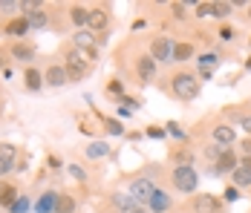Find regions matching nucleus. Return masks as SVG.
I'll return each instance as SVG.
<instances>
[{
  "instance_id": "obj_2",
  "label": "nucleus",
  "mask_w": 251,
  "mask_h": 213,
  "mask_svg": "<svg viewBox=\"0 0 251 213\" xmlns=\"http://www.w3.org/2000/svg\"><path fill=\"white\" fill-rule=\"evenodd\" d=\"M171 182H174V188L179 190V193H194L197 185H200V173H197L194 167H174Z\"/></svg>"
},
{
  "instance_id": "obj_32",
  "label": "nucleus",
  "mask_w": 251,
  "mask_h": 213,
  "mask_svg": "<svg viewBox=\"0 0 251 213\" xmlns=\"http://www.w3.org/2000/svg\"><path fill=\"white\" fill-rule=\"evenodd\" d=\"M171 12H174V18H179V21H185V18H188L185 3H171Z\"/></svg>"
},
{
  "instance_id": "obj_34",
  "label": "nucleus",
  "mask_w": 251,
  "mask_h": 213,
  "mask_svg": "<svg viewBox=\"0 0 251 213\" xmlns=\"http://www.w3.org/2000/svg\"><path fill=\"white\" fill-rule=\"evenodd\" d=\"M217 35H220L223 41H234V35H237V32H234V26H223V29H220Z\"/></svg>"
},
{
  "instance_id": "obj_31",
  "label": "nucleus",
  "mask_w": 251,
  "mask_h": 213,
  "mask_svg": "<svg viewBox=\"0 0 251 213\" xmlns=\"http://www.w3.org/2000/svg\"><path fill=\"white\" fill-rule=\"evenodd\" d=\"M0 12H21V0H0Z\"/></svg>"
},
{
  "instance_id": "obj_6",
  "label": "nucleus",
  "mask_w": 251,
  "mask_h": 213,
  "mask_svg": "<svg viewBox=\"0 0 251 213\" xmlns=\"http://www.w3.org/2000/svg\"><path fill=\"white\" fill-rule=\"evenodd\" d=\"M107 24H110L107 9H101V6L90 9V18H87V29H90V32H104V29H107Z\"/></svg>"
},
{
  "instance_id": "obj_30",
  "label": "nucleus",
  "mask_w": 251,
  "mask_h": 213,
  "mask_svg": "<svg viewBox=\"0 0 251 213\" xmlns=\"http://www.w3.org/2000/svg\"><path fill=\"white\" fill-rule=\"evenodd\" d=\"M214 15V3H197V18H211Z\"/></svg>"
},
{
  "instance_id": "obj_20",
  "label": "nucleus",
  "mask_w": 251,
  "mask_h": 213,
  "mask_svg": "<svg viewBox=\"0 0 251 213\" xmlns=\"http://www.w3.org/2000/svg\"><path fill=\"white\" fill-rule=\"evenodd\" d=\"M24 81H26V87H29V90L35 93V90H41V87H44V72H38V70H26Z\"/></svg>"
},
{
  "instance_id": "obj_39",
  "label": "nucleus",
  "mask_w": 251,
  "mask_h": 213,
  "mask_svg": "<svg viewBox=\"0 0 251 213\" xmlns=\"http://www.w3.org/2000/svg\"><path fill=\"white\" fill-rule=\"evenodd\" d=\"M223 196H226L228 202H237V199H240V190L231 185V188H226V193H223Z\"/></svg>"
},
{
  "instance_id": "obj_24",
  "label": "nucleus",
  "mask_w": 251,
  "mask_h": 213,
  "mask_svg": "<svg viewBox=\"0 0 251 213\" xmlns=\"http://www.w3.org/2000/svg\"><path fill=\"white\" fill-rule=\"evenodd\" d=\"M70 18H73V24L75 26H87L90 9H84V6H73V9H70Z\"/></svg>"
},
{
  "instance_id": "obj_10",
  "label": "nucleus",
  "mask_w": 251,
  "mask_h": 213,
  "mask_svg": "<svg viewBox=\"0 0 251 213\" xmlns=\"http://www.w3.org/2000/svg\"><path fill=\"white\" fill-rule=\"evenodd\" d=\"M148 208H151L153 213H168L171 208H174V199L165 193V190H156L151 196V202H148Z\"/></svg>"
},
{
  "instance_id": "obj_28",
  "label": "nucleus",
  "mask_w": 251,
  "mask_h": 213,
  "mask_svg": "<svg viewBox=\"0 0 251 213\" xmlns=\"http://www.w3.org/2000/svg\"><path fill=\"white\" fill-rule=\"evenodd\" d=\"M191 162H194V156H191L188 150H176L174 153V165L176 167H191Z\"/></svg>"
},
{
  "instance_id": "obj_45",
  "label": "nucleus",
  "mask_w": 251,
  "mask_h": 213,
  "mask_svg": "<svg viewBox=\"0 0 251 213\" xmlns=\"http://www.w3.org/2000/svg\"><path fill=\"white\" fill-rule=\"evenodd\" d=\"M240 167H243V170H249V173H251V156H243V162H240Z\"/></svg>"
},
{
  "instance_id": "obj_29",
  "label": "nucleus",
  "mask_w": 251,
  "mask_h": 213,
  "mask_svg": "<svg viewBox=\"0 0 251 213\" xmlns=\"http://www.w3.org/2000/svg\"><path fill=\"white\" fill-rule=\"evenodd\" d=\"M234 3H214V18H228Z\"/></svg>"
},
{
  "instance_id": "obj_8",
  "label": "nucleus",
  "mask_w": 251,
  "mask_h": 213,
  "mask_svg": "<svg viewBox=\"0 0 251 213\" xmlns=\"http://www.w3.org/2000/svg\"><path fill=\"white\" fill-rule=\"evenodd\" d=\"M136 70H139V81L142 84H151L153 78H156V61H153L151 55H142L136 61Z\"/></svg>"
},
{
  "instance_id": "obj_3",
  "label": "nucleus",
  "mask_w": 251,
  "mask_h": 213,
  "mask_svg": "<svg viewBox=\"0 0 251 213\" xmlns=\"http://www.w3.org/2000/svg\"><path fill=\"white\" fill-rule=\"evenodd\" d=\"M64 70H67V78L75 84V81H84V75H87V70H90V61L84 58V52L70 49V52H67V64H64Z\"/></svg>"
},
{
  "instance_id": "obj_41",
  "label": "nucleus",
  "mask_w": 251,
  "mask_h": 213,
  "mask_svg": "<svg viewBox=\"0 0 251 213\" xmlns=\"http://www.w3.org/2000/svg\"><path fill=\"white\" fill-rule=\"evenodd\" d=\"M165 133H168V130H162V127H148V136H151V139H162Z\"/></svg>"
},
{
  "instance_id": "obj_1",
  "label": "nucleus",
  "mask_w": 251,
  "mask_h": 213,
  "mask_svg": "<svg viewBox=\"0 0 251 213\" xmlns=\"http://www.w3.org/2000/svg\"><path fill=\"white\" fill-rule=\"evenodd\" d=\"M171 90L179 101H197L200 98V78L191 72H176L171 78Z\"/></svg>"
},
{
  "instance_id": "obj_4",
  "label": "nucleus",
  "mask_w": 251,
  "mask_h": 213,
  "mask_svg": "<svg viewBox=\"0 0 251 213\" xmlns=\"http://www.w3.org/2000/svg\"><path fill=\"white\" fill-rule=\"evenodd\" d=\"M153 193H156V185H153L148 176H142V179H136V182L130 185V196H133L139 205H148Z\"/></svg>"
},
{
  "instance_id": "obj_19",
  "label": "nucleus",
  "mask_w": 251,
  "mask_h": 213,
  "mask_svg": "<svg viewBox=\"0 0 251 213\" xmlns=\"http://www.w3.org/2000/svg\"><path fill=\"white\" fill-rule=\"evenodd\" d=\"M26 21H29V29H44V26L50 24V18H47V12L44 9H38V12H29L24 15Z\"/></svg>"
},
{
  "instance_id": "obj_16",
  "label": "nucleus",
  "mask_w": 251,
  "mask_h": 213,
  "mask_svg": "<svg viewBox=\"0 0 251 213\" xmlns=\"http://www.w3.org/2000/svg\"><path fill=\"white\" fill-rule=\"evenodd\" d=\"M6 32H9L12 38H24L26 32H29V21H26V18H15V21L6 24Z\"/></svg>"
},
{
  "instance_id": "obj_27",
  "label": "nucleus",
  "mask_w": 251,
  "mask_h": 213,
  "mask_svg": "<svg viewBox=\"0 0 251 213\" xmlns=\"http://www.w3.org/2000/svg\"><path fill=\"white\" fill-rule=\"evenodd\" d=\"M220 64V55H214V52H208V55H202L200 58V70H208V72H214V67Z\"/></svg>"
},
{
  "instance_id": "obj_21",
  "label": "nucleus",
  "mask_w": 251,
  "mask_h": 213,
  "mask_svg": "<svg viewBox=\"0 0 251 213\" xmlns=\"http://www.w3.org/2000/svg\"><path fill=\"white\" fill-rule=\"evenodd\" d=\"M55 213H75V199L73 196H61L58 193V202H55Z\"/></svg>"
},
{
  "instance_id": "obj_46",
  "label": "nucleus",
  "mask_w": 251,
  "mask_h": 213,
  "mask_svg": "<svg viewBox=\"0 0 251 213\" xmlns=\"http://www.w3.org/2000/svg\"><path fill=\"white\" fill-rule=\"evenodd\" d=\"M240 124H243V130H246V133L251 136V116H246V118L240 121Z\"/></svg>"
},
{
  "instance_id": "obj_12",
  "label": "nucleus",
  "mask_w": 251,
  "mask_h": 213,
  "mask_svg": "<svg viewBox=\"0 0 251 213\" xmlns=\"http://www.w3.org/2000/svg\"><path fill=\"white\" fill-rule=\"evenodd\" d=\"M214 142L220 144V147H231V144L237 142V133H234V127H228V124L214 127Z\"/></svg>"
},
{
  "instance_id": "obj_18",
  "label": "nucleus",
  "mask_w": 251,
  "mask_h": 213,
  "mask_svg": "<svg viewBox=\"0 0 251 213\" xmlns=\"http://www.w3.org/2000/svg\"><path fill=\"white\" fill-rule=\"evenodd\" d=\"M191 58H194V44H188V41L185 44H174V61L182 64V61H191Z\"/></svg>"
},
{
  "instance_id": "obj_5",
  "label": "nucleus",
  "mask_w": 251,
  "mask_h": 213,
  "mask_svg": "<svg viewBox=\"0 0 251 213\" xmlns=\"http://www.w3.org/2000/svg\"><path fill=\"white\" fill-rule=\"evenodd\" d=\"M151 58L153 61H174V44L168 38H153Z\"/></svg>"
},
{
  "instance_id": "obj_23",
  "label": "nucleus",
  "mask_w": 251,
  "mask_h": 213,
  "mask_svg": "<svg viewBox=\"0 0 251 213\" xmlns=\"http://www.w3.org/2000/svg\"><path fill=\"white\" fill-rule=\"evenodd\" d=\"M113 205H116V208H119V211H130V208H133V205H136V199H133V196H130V193H116V196H113Z\"/></svg>"
},
{
  "instance_id": "obj_48",
  "label": "nucleus",
  "mask_w": 251,
  "mask_h": 213,
  "mask_svg": "<svg viewBox=\"0 0 251 213\" xmlns=\"http://www.w3.org/2000/svg\"><path fill=\"white\" fill-rule=\"evenodd\" d=\"M249 18H251V3H249Z\"/></svg>"
},
{
  "instance_id": "obj_22",
  "label": "nucleus",
  "mask_w": 251,
  "mask_h": 213,
  "mask_svg": "<svg viewBox=\"0 0 251 213\" xmlns=\"http://www.w3.org/2000/svg\"><path fill=\"white\" fill-rule=\"evenodd\" d=\"M12 55H15L18 61H32V58H35V47H29V44H15V47H12Z\"/></svg>"
},
{
  "instance_id": "obj_26",
  "label": "nucleus",
  "mask_w": 251,
  "mask_h": 213,
  "mask_svg": "<svg viewBox=\"0 0 251 213\" xmlns=\"http://www.w3.org/2000/svg\"><path fill=\"white\" fill-rule=\"evenodd\" d=\"M249 185H251V173L243 170V167H237L234 170V188H249Z\"/></svg>"
},
{
  "instance_id": "obj_36",
  "label": "nucleus",
  "mask_w": 251,
  "mask_h": 213,
  "mask_svg": "<svg viewBox=\"0 0 251 213\" xmlns=\"http://www.w3.org/2000/svg\"><path fill=\"white\" fill-rule=\"evenodd\" d=\"M168 133H171V136H176V139H182V142H185V133H182V127H179L176 121H171V124H168Z\"/></svg>"
},
{
  "instance_id": "obj_11",
  "label": "nucleus",
  "mask_w": 251,
  "mask_h": 213,
  "mask_svg": "<svg viewBox=\"0 0 251 213\" xmlns=\"http://www.w3.org/2000/svg\"><path fill=\"white\" fill-rule=\"evenodd\" d=\"M44 81H47V87H64L70 78H67V70L61 64H52L50 70H47V75H44Z\"/></svg>"
},
{
  "instance_id": "obj_43",
  "label": "nucleus",
  "mask_w": 251,
  "mask_h": 213,
  "mask_svg": "<svg viewBox=\"0 0 251 213\" xmlns=\"http://www.w3.org/2000/svg\"><path fill=\"white\" fill-rule=\"evenodd\" d=\"M127 213H148V208H145V205H139V202H136V205H133V208H130V211Z\"/></svg>"
},
{
  "instance_id": "obj_7",
  "label": "nucleus",
  "mask_w": 251,
  "mask_h": 213,
  "mask_svg": "<svg viewBox=\"0 0 251 213\" xmlns=\"http://www.w3.org/2000/svg\"><path fill=\"white\" fill-rule=\"evenodd\" d=\"M237 167H240V159H237V153L226 147V150L220 153V159H217V167H214V170H217V176H220V173H234Z\"/></svg>"
},
{
  "instance_id": "obj_25",
  "label": "nucleus",
  "mask_w": 251,
  "mask_h": 213,
  "mask_svg": "<svg viewBox=\"0 0 251 213\" xmlns=\"http://www.w3.org/2000/svg\"><path fill=\"white\" fill-rule=\"evenodd\" d=\"M107 150H110V147H107L104 142H93L90 147H87V156H90V159H104Z\"/></svg>"
},
{
  "instance_id": "obj_14",
  "label": "nucleus",
  "mask_w": 251,
  "mask_h": 213,
  "mask_svg": "<svg viewBox=\"0 0 251 213\" xmlns=\"http://www.w3.org/2000/svg\"><path fill=\"white\" fill-rule=\"evenodd\" d=\"M15 156H18V147L15 144H9V142L0 144V173H6L9 167L15 165Z\"/></svg>"
},
{
  "instance_id": "obj_44",
  "label": "nucleus",
  "mask_w": 251,
  "mask_h": 213,
  "mask_svg": "<svg viewBox=\"0 0 251 213\" xmlns=\"http://www.w3.org/2000/svg\"><path fill=\"white\" fill-rule=\"evenodd\" d=\"M240 150H246V156H251V139H246V142H240Z\"/></svg>"
},
{
  "instance_id": "obj_49",
  "label": "nucleus",
  "mask_w": 251,
  "mask_h": 213,
  "mask_svg": "<svg viewBox=\"0 0 251 213\" xmlns=\"http://www.w3.org/2000/svg\"><path fill=\"white\" fill-rule=\"evenodd\" d=\"M0 104H3V101H0Z\"/></svg>"
},
{
  "instance_id": "obj_33",
  "label": "nucleus",
  "mask_w": 251,
  "mask_h": 213,
  "mask_svg": "<svg viewBox=\"0 0 251 213\" xmlns=\"http://www.w3.org/2000/svg\"><path fill=\"white\" fill-rule=\"evenodd\" d=\"M107 93H110V95H119V98H122V95H125V87H122V81H116V78H113V81L107 84Z\"/></svg>"
},
{
  "instance_id": "obj_15",
  "label": "nucleus",
  "mask_w": 251,
  "mask_h": 213,
  "mask_svg": "<svg viewBox=\"0 0 251 213\" xmlns=\"http://www.w3.org/2000/svg\"><path fill=\"white\" fill-rule=\"evenodd\" d=\"M18 202V188L9 185V182H0V205L3 208H12Z\"/></svg>"
},
{
  "instance_id": "obj_40",
  "label": "nucleus",
  "mask_w": 251,
  "mask_h": 213,
  "mask_svg": "<svg viewBox=\"0 0 251 213\" xmlns=\"http://www.w3.org/2000/svg\"><path fill=\"white\" fill-rule=\"evenodd\" d=\"M26 208H29V202H26V199H18V202L12 205V213H24Z\"/></svg>"
},
{
  "instance_id": "obj_38",
  "label": "nucleus",
  "mask_w": 251,
  "mask_h": 213,
  "mask_svg": "<svg viewBox=\"0 0 251 213\" xmlns=\"http://www.w3.org/2000/svg\"><path fill=\"white\" fill-rule=\"evenodd\" d=\"M107 130H110L113 136H122V133H125V127H122L119 121H107Z\"/></svg>"
},
{
  "instance_id": "obj_42",
  "label": "nucleus",
  "mask_w": 251,
  "mask_h": 213,
  "mask_svg": "<svg viewBox=\"0 0 251 213\" xmlns=\"http://www.w3.org/2000/svg\"><path fill=\"white\" fill-rule=\"evenodd\" d=\"M84 58H87V61H96V58H99V49H96V47L87 49V52H84Z\"/></svg>"
},
{
  "instance_id": "obj_13",
  "label": "nucleus",
  "mask_w": 251,
  "mask_h": 213,
  "mask_svg": "<svg viewBox=\"0 0 251 213\" xmlns=\"http://www.w3.org/2000/svg\"><path fill=\"white\" fill-rule=\"evenodd\" d=\"M73 44H75L78 52H87V49L96 47V35H93L90 29H78L75 35H73Z\"/></svg>"
},
{
  "instance_id": "obj_17",
  "label": "nucleus",
  "mask_w": 251,
  "mask_h": 213,
  "mask_svg": "<svg viewBox=\"0 0 251 213\" xmlns=\"http://www.w3.org/2000/svg\"><path fill=\"white\" fill-rule=\"evenodd\" d=\"M55 202H58V193H44V196H41V199H38V205H35V208H38V213H55Z\"/></svg>"
},
{
  "instance_id": "obj_9",
  "label": "nucleus",
  "mask_w": 251,
  "mask_h": 213,
  "mask_svg": "<svg viewBox=\"0 0 251 213\" xmlns=\"http://www.w3.org/2000/svg\"><path fill=\"white\" fill-rule=\"evenodd\" d=\"M194 211L197 213H220V199L211 193H202L194 199Z\"/></svg>"
},
{
  "instance_id": "obj_37",
  "label": "nucleus",
  "mask_w": 251,
  "mask_h": 213,
  "mask_svg": "<svg viewBox=\"0 0 251 213\" xmlns=\"http://www.w3.org/2000/svg\"><path fill=\"white\" fill-rule=\"evenodd\" d=\"M67 170L73 173V179H78V182H84V179H87V173H84V170H81V167H78V165H70V167H67Z\"/></svg>"
},
{
  "instance_id": "obj_47",
  "label": "nucleus",
  "mask_w": 251,
  "mask_h": 213,
  "mask_svg": "<svg viewBox=\"0 0 251 213\" xmlns=\"http://www.w3.org/2000/svg\"><path fill=\"white\" fill-rule=\"evenodd\" d=\"M246 70H251V58H249V61H246Z\"/></svg>"
},
{
  "instance_id": "obj_35",
  "label": "nucleus",
  "mask_w": 251,
  "mask_h": 213,
  "mask_svg": "<svg viewBox=\"0 0 251 213\" xmlns=\"http://www.w3.org/2000/svg\"><path fill=\"white\" fill-rule=\"evenodd\" d=\"M122 104H125V110H139L142 104L136 101V98H130V95H122Z\"/></svg>"
}]
</instances>
